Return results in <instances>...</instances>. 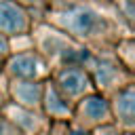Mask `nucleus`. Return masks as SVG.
Here are the masks:
<instances>
[{
    "label": "nucleus",
    "instance_id": "7",
    "mask_svg": "<svg viewBox=\"0 0 135 135\" xmlns=\"http://www.w3.org/2000/svg\"><path fill=\"white\" fill-rule=\"evenodd\" d=\"M82 110H84V114H86L89 118H101V116H105V112H108V103H105V99H101V97H97V95H91V97L84 99Z\"/></svg>",
    "mask_w": 135,
    "mask_h": 135
},
{
    "label": "nucleus",
    "instance_id": "9",
    "mask_svg": "<svg viewBox=\"0 0 135 135\" xmlns=\"http://www.w3.org/2000/svg\"><path fill=\"white\" fill-rule=\"evenodd\" d=\"M112 78H114V68H112V65L103 63V65L97 68V82H99V84H110Z\"/></svg>",
    "mask_w": 135,
    "mask_h": 135
},
{
    "label": "nucleus",
    "instance_id": "12",
    "mask_svg": "<svg viewBox=\"0 0 135 135\" xmlns=\"http://www.w3.org/2000/svg\"><path fill=\"white\" fill-rule=\"evenodd\" d=\"M70 135H84V133H82V131H72Z\"/></svg>",
    "mask_w": 135,
    "mask_h": 135
},
{
    "label": "nucleus",
    "instance_id": "1",
    "mask_svg": "<svg viewBox=\"0 0 135 135\" xmlns=\"http://www.w3.org/2000/svg\"><path fill=\"white\" fill-rule=\"evenodd\" d=\"M59 21H61L70 32H74V34H78V36H89V34H93V32L97 30V25H99L97 13L91 11V8H84V6H78V8H72V11L63 13V15L59 17Z\"/></svg>",
    "mask_w": 135,
    "mask_h": 135
},
{
    "label": "nucleus",
    "instance_id": "14",
    "mask_svg": "<svg viewBox=\"0 0 135 135\" xmlns=\"http://www.w3.org/2000/svg\"><path fill=\"white\" fill-rule=\"evenodd\" d=\"M2 129H4V127H2V122H0V131H2Z\"/></svg>",
    "mask_w": 135,
    "mask_h": 135
},
{
    "label": "nucleus",
    "instance_id": "6",
    "mask_svg": "<svg viewBox=\"0 0 135 135\" xmlns=\"http://www.w3.org/2000/svg\"><path fill=\"white\" fill-rule=\"evenodd\" d=\"M116 110L118 114L124 118V122H133V112H135V91L133 89H127L118 95L116 99Z\"/></svg>",
    "mask_w": 135,
    "mask_h": 135
},
{
    "label": "nucleus",
    "instance_id": "3",
    "mask_svg": "<svg viewBox=\"0 0 135 135\" xmlns=\"http://www.w3.org/2000/svg\"><path fill=\"white\" fill-rule=\"evenodd\" d=\"M59 84H61V89L68 91L70 95H78V93H82L84 86H86V76H84L80 70H65V72H61V76H59Z\"/></svg>",
    "mask_w": 135,
    "mask_h": 135
},
{
    "label": "nucleus",
    "instance_id": "8",
    "mask_svg": "<svg viewBox=\"0 0 135 135\" xmlns=\"http://www.w3.org/2000/svg\"><path fill=\"white\" fill-rule=\"evenodd\" d=\"M46 110H49L51 114H65V112H68V105L61 101V97H59L53 89L46 91Z\"/></svg>",
    "mask_w": 135,
    "mask_h": 135
},
{
    "label": "nucleus",
    "instance_id": "10",
    "mask_svg": "<svg viewBox=\"0 0 135 135\" xmlns=\"http://www.w3.org/2000/svg\"><path fill=\"white\" fill-rule=\"evenodd\" d=\"M15 118L21 122L23 129H32L34 127V116L27 114V112H23V110H15Z\"/></svg>",
    "mask_w": 135,
    "mask_h": 135
},
{
    "label": "nucleus",
    "instance_id": "4",
    "mask_svg": "<svg viewBox=\"0 0 135 135\" xmlns=\"http://www.w3.org/2000/svg\"><path fill=\"white\" fill-rule=\"evenodd\" d=\"M11 72L21 76V78H32L38 72V61L32 55H17L11 61Z\"/></svg>",
    "mask_w": 135,
    "mask_h": 135
},
{
    "label": "nucleus",
    "instance_id": "13",
    "mask_svg": "<svg viewBox=\"0 0 135 135\" xmlns=\"http://www.w3.org/2000/svg\"><path fill=\"white\" fill-rule=\"evenodd\" d=\"M23 2H38V0H23Z\"/></svg>",
    "mask_w": 135,
    "mask_h": 135
},
{
    "label": "nucleus",
    "instance_id": "2",
    "mask_svg": "<svg viewBox=\"0 0 135 135\" xmlns=\"http://www.w3.org/2000/svg\"><path fill=\"white\" fill-rule=\"evenodd\" d=\"M0 30L17 34L25 30V13L13 2H0Z\"/></svg>",
    "mask_w": 135,
    "mask_h": 135
},
{
    "label": "nucleus",
    "instance_id": "5",
    "mask_svg": "<svg viewBox=\"0 0 135 135\" xmlns=\"http://www.w3.org/2000/svg\"><path fill=\"white\" fill-rule=\"evenodd\" d=\"M15 97L25 105H36L40 99V86L36 82H17L15 84Z\"/></svg>",
    "mask_w": 135,
    "mask_h": 135
},
{
    "label": "nucleus",
    "instance_id": "11",
    "mask_svg": "<svg viewBox=\"0 0 135 135\" xmlns=\"http://www.w3.org/2000/svg\"><path fill=\"white\" fill-rule=\"evenodd\" d=\"M8 51V44H6V40H4V36L0 34V55H4Z\"/></svg>",
    "mask_w": 135,
    "mask_h": 135
}]
</instances>
